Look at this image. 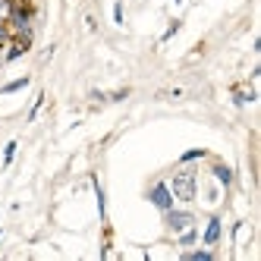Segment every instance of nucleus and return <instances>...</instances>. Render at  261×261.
Returning <instances> with one entry per match:
<instances>
[{"mask_svg":"<svg viewBox=\"0 0 261 261\" xmlns=\"http://www.w3.org/2000/svg\"><path fill=\"white\" fill-rule=\"evenodd\" d=\"M170 195L179 198V202H192V198H195V170H192V167H186V170H179L176 176H173Z\"/></svg>","mask_w":261,"mask_h":261,"instance_id":"nucleus-1","label":"nucleus"},{"mask_svg":"<svg viewBox=\"0 0 261 261\" xmlns=\"http://www.w3.org/2000/svg\"><path fill=\"white\" fill-rule=\"evenodd\" d=\"M148 202L151 205H157L160 211H167V208H173V195H170V186L167 183H155L148 189Z\"/></svg>","mask_w":261,"mask_h":261,"instance_id":"nucleus-2","label":"nucleus"},{"mask_svg":"<svg viewBox=\"0 0 261 261\" xmlns=\"http://www.w3.org/2000/svg\"><path fill=\"white\" fill-rule=\"evenodd\" d=\"M164 214H167V226H170L173 233H183L186 226H192V224H195V217H192L189 211H173V208H167Z\"/></svg>","mask_w":261,"mask_h":261,"instance_id":"nucleus-3","label":"nucleus"},{"mask_svg":"<svg viewBox=\"0 0 261 261\" xmlns=\"http://www.w3.org/2000/svg\"><path fill=\"white\" fill-rule=\"evenodd\" d=\"M198 239H205V245H214L220 239V217H211L208 220V226H205V233Z\"/></svg>","mask_w":261,"mask_h":261,"instance_id":"nucleus-4","label":"nucleus"},{"mask_svg":"<svg viewBox=\"0 0 261 261\" xmlns=\"http://www.w3.org/2000/svg\"><path fill=\"white\" fill-rule=\"evenodd\" d=\"M211 170H214V176H217V179H220V183H224V186H230V183H233V170H230V167H226V164H214Z\"/></svg>","mask_w":261,"mask_h":261,"instance_id":"nucleus-5","label":"nucleus"},{"mask_svg":"<svg viewBox=\"0 0 261 261\" xmlns=\"http://www.w3.org/2000/svg\"><path fill=\"white\" fill-rule=\"evenodd\" d=\"M195 239H198V233L192 230V226H186V230L179 233V245H186V249H189V245H195Z\"/></svg>","mask_w":261,"mask_h":261,"instance_id":"nucleus-6","label":"nucleus"},{"mask_svg":"<svg viewBox=\"0 0 261 261\" xmlns=\"http://www.w3.org/2000/svg\"><path fill=\"white\" fill-rule=\"evenodd\" d=\"M25 85H29V76H22V79H16V82L3 85V88H0V95H10V91H19V88H25Z\"/></svg>","mask_w":261,"mask_h":261,"instance_id":"nucleus-7","label":"nucleus"},{"mask_svg":"<svg viewBox=\"0 0 261 261\" xmlns=\"http://www.w3.org/2000/svg\"><path fill=\"white\" fill-rule=\"evenodd\" d=\"M205 155H208L205 148H192V151H186V155L179 157V164H192V160H198V157H205Z\"/></svg>","mask_w":261,"mask_h":261,"instance_id":"nucleus-8","label":"nucleus"},{"mask_svg":"<svg viewBox=\"0 0 261 261\" xmlns=\"http://www.w3.org/2000/svg\"><path fill=\"white\" fill-rule=\"evenodd\" d=\"M186 258H198V261H211V249H198V252H186Z\"/></svg>","mask_w":261,"mask_h":261,"instance_id":"nucleus-9","label":"nucleus"},{"mask_svg":"<svg viewBox=\"0 0 261 261\" xmlns=\"http://www.w3.org/2000/svg\"><path fill=\"white\" fill-rule=\"evenodd\" d=\"M13 155H16V142H10V145L3 148V167H10V164H13Z\"/></svg>","mask_w":261,"mask_h":261,"instance_id":"nucleus-10","label":"nucleus"},{"mask_svg":"<svg viewBox=\"0 0 261 261\" xmlns=\"http://www.w3.org/2000/svg\"><path fill=\"white\" fill-rule=\"evenodd\" d=\"M95 195H98V211H101V217H104V214H107V211H104V208H107V202H104V189H101L98 183H95Z\"/></svg>","mask_w":261,"mask_h":261,"instance_id":"nucleus-11","label":"nucleus"},{"mask_svg":"<svg viewBox=\"0 0 261 261\" xmlns=\"http://www.w3.org/2000/svg\"><path fill=\"white\" fill-rule=\"evenodd\" d=\"M113 19H117V25H120V22H123V6H120V3H117V6H113Z\"/></svg>","mask_w":261,"mask_h":261,"instance_id":"nucleus-12","label":"nucleus"},{"mask_svg":"<svg viewBox=\"0 0 261 261\" xmlns=\"http://www.w3.org/2000/svg\"><path fill=\"white\" fill-rule=\"evenodd\" d=\"M0 236H3V233H0Z\"/></svg>","mask_w":261,"mask_h":261,"instance_id":"nucleus-13","label":"nucleus"}]
</instances>
